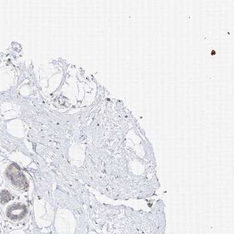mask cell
Here are the masks:
<instances>
[{
  "label": "cell",
  "mask_w": 234,
  "mask_h": 234,
  "mask_svg": "<svg viewBox=\"0 0 234 234\" xmlns=\"http://www.w3.org/2000/svg\"><path fill=\"white\" fill-rule=\"evenodd\" d=\"M27 213V208L25 205L15 204L11 205L7 210L8 217L13 220L23 219Z\"/></svg>",
  "instance_id": "cell-2"
},
{
  "label": "cell",
  "mask_w": 234,
  "mask_h": 234,
  "mask_svg": "<svg viewBox=\"0 0 234 234\" xmlns=\"http://www.w3.org/2000/svg\"><path fill=\"white\" fill-rule=\"evenodd\" d=\"M7 175L12 184L17 187L23 189L28 187L26 179L17 165H10L7 170Z\"/></svg>",
  "instance_id": "cell-1"
},
{
  "label": "cell",
  "mask_w": 234,
  "mask_h": 234,
  "mask_svg": "<svg viewBox=\"0 0 234 234\" xmlns=\"http://www.w3.org/2000/svg\"><path fill=\"white\" fill-rule=\"evenodd\" d=\"M12 196L11 193L7 190H3L0 193V200L2 203H6L11 200Z\"/></svg>",
  "instance_id": "cell-3"
}]
</instances>
